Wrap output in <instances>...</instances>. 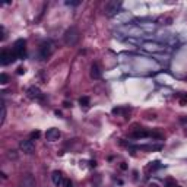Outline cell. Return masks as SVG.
<instances>
[{"label": "cell", "instance_id": "25", "mask_svg": "<svg viewBox=\"0 0 187 187\" xmlns=\"http://www.w3.org/2000/svg\"><path fill=\"white\" fill-rule=\"evenodd\" d=\"M149 187H158L156 184H151V186H149Z\"/></svg>", "mask_w": 187, "mask_h": 187}, {"label": "cell", "instance_id": "4", "mask_svg": "<svg viewBox=\"0 0 187 187\" xmlns=\"http://www.w3.org/2000/svg\"><path fill=\"white\" fill-rule=\"evenodd\" d=\"M15 60H18V59H16L15 53H13V51H10V50H3L2 54H0V63H2L3 66L10 65L12 61H15Z\"/></svg>", "mask_w": 187, "mask_h": 187}, {"label": "cell", "instance_id": "23", "mask_svg": "<svg viewBox=\"0 0 187 187\" xmlns=\"http://www.w3.org/2000/svg\"><path fill=\"white\" fill-rule=\"evenodd\" d=\"M63 105H65V107H70L72 104H70V102H67V101H65V102H63Z\"/></svg>", "mask_w": 187, "mask_h": 187}, {"label": "cell", "instance_id": "6", "mask_svg": "<svg viewBox=\"0 0 187 187\" xmlns=\"http://www.w3.org/2000/svg\"><path fill=\"white\" fill-rule=\"evenodd\" d=\"M27 95L31 99H44V94L40 91V88H37V86H29L27 89Z\"/></svg>", "mask_w": 187, "mask_h": 187}, {"label": "cell", "instance_id": "2", "mask_svg": "<svg viewBox=\"0 0 187 187\" xmlns=\"http://www.w3.org/2000/svg\"><path fill=\"white\" fill-rule=\"evenodd\" d=\"M25 45H27V41H25L23 38L16 40L15 44H13L12 51L15 53V56H16L18 60H23L25 57H27V47H25Z\"/></svg>", "mask_w": 187, "mask_h": 187}, {"label": "cell", "instance_id": "11", "mask_svg": "<svg viewBox=\"0 0 187 187\" xmlns=\"http://www.w3.org/2000/svg\"><path fill=\"white\" fill-rule=\"evenodd\" d=\"M51 180L56 186H60V184H63V176H61V172L60 171H53L51 174Z\"/></svg>", "mask_w": 187, "mask_h": 187}, {"label": "cell", "instance_id": "22", "mask_svg": "<svg viewBox=\"0 0 187 187\" xmlns=\"http://www.w3.org/2000/svg\"><path fill=\"white\" fill-rule=\"evenodd\" d=\"M16 73H18V75H23V73H25V67H22V66H21V67H18Z\"/></svg>", "mask_w": 187, "mask_h": 187}, {"label": "cell", "instance_id": "12", "mask_svg": "<svg viewBox=\"0 0 187 187\" xmlns=\"http://www.w3.org/2000/svg\"><path fill=\"white\" fill-rule=\"evenodd\" d=\"M151 132H146V130H136L132 133V138L133 139H143V138H149Z\"/></svg>", "mask_w": 187, "mask_h": 187}, {"label": "cell", "instance_id": "10", "mask_svg": "<svg viewBox=\"0 0 187 187\" xmlns=\"http://www.w3.org/2000/svg\"><path fill=\"white\" fill-rule=\"evenodd\" d=\"M101 69H99V66L96 65V63H94L92 66H91V78L92 79H99L101 78Z\"/></svg>", "mask_w": 187, "mask_h": 187}, {"label": "cell", "instance_id": "20", "mask_svg": "<svg viewBox=\"0 0 187 187\" xmlns=\"http://www.w3.org/2000/svg\"><path fill=\"white\" fill-rule=\"evenodd\" d=\"M66 5L67 6H78V5H81V2H79V0H78V2H69V0H67Z\"/></svg>", "mask_w": 187, "mask_h": 187}, {"label": "cell", "instance_id": "18", "mask_svg": "<svg viewBox=\"0 0 187 187\" xmlns=\"http://www.w3.org/2000/svg\"><path fill=\"white\" fill-rule=\"evenodd\" d=\"M7 82H9V76H7L6 73H2V75H0V83H2V85H6Z\"/></svg>", "mask_w": 187, "mask_h": 187}, {"label": "cell", "instance_id": "24", "mask_svg": "<svg viewBox=\"0 0 187 187\" xmlns=\"http://www.w3.org/2000/svg\"><path fill=\"white\" fill-rule=\"evenodd\" d=\"M121 170H127V165L126 164H121Z\"/></svg>", "mask_w": 187, "mask_h": 187}, {"label": "cell", "instance_id": "14", "mask_svg": "<svg viewBox=\"0 0 187 187\" xmlns=\"http://www.w3.org/2000/svg\"><path fill=\"white\" fill-rule=\"evenodd\" d=\"M79 104H81L82 107H88V105H89V98H88V96L79 98Z\"/></svg>", "mask_w": 187, "mask_h": 187}, {"label": "cell", "instance_id": "19", "mask_svg": "<svg viewBox=\"0 0 187 187\" xmlns=\"http://www.w3.org/2000/svg\"><path fill=\"white\" fill-rule=\"evenodd\" d=\"M63 186H65V187H73V183H72L69 178H66V180H63Z\"/></svg>", "mask_w": 187, "mask_h": 187}, {"label": "cell", "instance_id": "17", "mask_svg": "<svg viewBox=\"0 0 187 187\" xmlns=\"http://www.w3.org/2000/svg\"><path fill=\"white\" fill-rule=\"evenodd\" d=\"M40 136H41V132H40V130H35V132H32V133L29 134V139H31V140H35V139H38Z\"/></svg>", "mask_w": 187, "mask_h": 187}, {"label": "cell", "instance_id": "1", "mask_svg": "<svg viewBox=\"0 0 187 187\" xmlns=\"http://www.w3.org/2000/svg\"><path fill=\"white\" fill-rule=\"evenodd\" d=\"M79 38H81V35H79V31H78V28L76 27H70L69 29H66V32H65V35H63V41H65V44L66 45H76L78 44V41H79Z\"/></svg>", "mask_w": 187, "mask_h": 187}, {"label": "cell", "instance_id": "8", "mask_svg": "<svg viewBox=\"0 0 187 187\" xmlns=\"http://www.w3.org/2000/svg\"><path fill=\"white\" fill-rule=\"evenodd\" d=\"M59 138H60V130L59 129H48L47 133H45V139L48 142H56V140H59Z\"/></svg>", "mask_w": 187, "mask_h": 187}, {"label": "cell", "instance_id": "7", "mask_svg": "<svg viewBox=\"0 0 187 187\" xmlns=\"http://www.w3.org/2000/svg\"><path fill=\"white\" fill-rule=\"evenodd\" d=\"M19 148L22 149V151H23L25 154H32V152L35 151V146H34V142H32L31 139H27V140H22V142L19 143Z\"/></svg>", "mask_w": 187, "mask_h": 187}, {"label": "cell", "instance_id": "21", "mask_svg": "<svg viewBox=\"0 0 187 187\" xmlns=\"http://www.w3.org/2000/svg\"><path fill=\"white\" fill-rule=\"evenodd\" d=\"M180 104H181V105H186V104H187V95H183V96H181Z\"/></svg>", "mask_w": 187, "mask_h": 187}, {"label": "cell", "instance_id": "3", "mask_svg": "<svg viewBox=\"0 0 187 187\" xmlns=\"http://www.w3.org/2000/svg\"><path fill=\"white\" fill-rule=\"evenodd\" d=\"M53 48H54V45H53V43H51V41H44V43H41L40 50H38L40 60H47L50 56H51Z\"/></svg>", "mask_w": 187, "mask_h": 187}, {"label": "cell", "instance_id": "5", "mask_svg": "<svg viewBox=\"0 0 187 187\" xmlns=\"http://www.w3.org/2000/svg\"><path fill=\"white\" fill-rule=\"evenodd\" d=\"M120 7H121V2L111 0V2H108V3L105 5V13H107L108 16H113V15H116L117 12H118Z\"/></svg>", "mask_w": 187, "mask_h": 187}, {"label": "cell", "instance_id": "15", "mask_svg": "<svg viewBox=\"0 0 187 187\" xmlns=\"http://www.w3.org/2000/svg\"><path fill=\"white\" fill-rule=\"evenodd\" d=\"M156 168H161V164L158 162V161H155V162H151V164H149L148 165V171H154V170H156Z\"/></svg>", "mask_w": 187, "mask_h": 187}, {"label": "cell", "instance_id": "13", "mask_svg": "<svg viewBox=\"0 0 187 187\" xmlns=\"http://www.w3.org/2000/svg\"><path fill=\"white\" fill-rule=\"evenodd\" d=\"M6 120V105H5V101H2V120H0V124H3Z\"/></svg>", "mask_w": 187, "mask_h": 187}, {"label": "cell", "instance_id": "9", "mask_svg": "<svg viewBox=\"0 0 187 187\" xmlns=\"http://www.w3.org/2000/svg\"><path fill=\"white\" fill-rule=\"evenodd\" d=\"M21 187H35V180H34V177L31 176V174H27V176H25V178L21 183Z\"/></svg>", "mask_w": 187, "mask_h": 187}, {"label": "cell", "instance_id": "16", "mask_svg": "<svg viewBox=\"0 0 187 187\" xmlns=\"http://www.w3.org/2000/svg\"><path fill=\"white\" fill-rule=\"evenodd\" d=\"M165 187H177V183L174 178H167L165 180Z\"/></svg>", "mask_w": 187, "mask_h": 187}]
</instances>
